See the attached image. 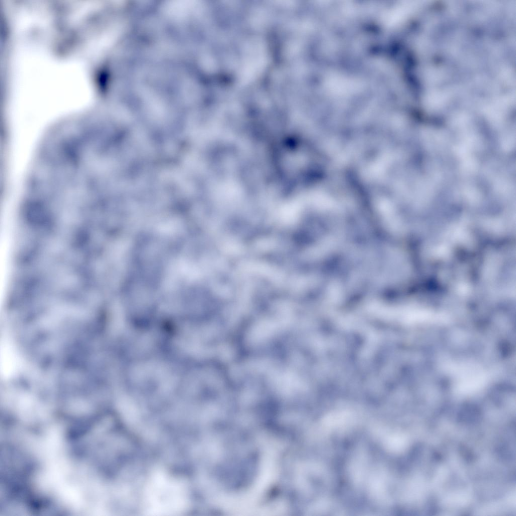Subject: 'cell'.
<instances>
[{
    "instance_id": "obj_1",
    "label": "cell",
    "mask_w": 516,
    "mask_h": 516,
    "mask_svg": "<svg viewBox=\"0 0 516 516\" xmlns=\"http://www.w3.org/2000/svg\"><path fill=\"white\" fill-rule=\"evenodd\" d=\"M146 492V511L155 515L172 514L184 507L186 496L182 485L164 474L152 479Z\"/></svg>"
}]
</instances>
